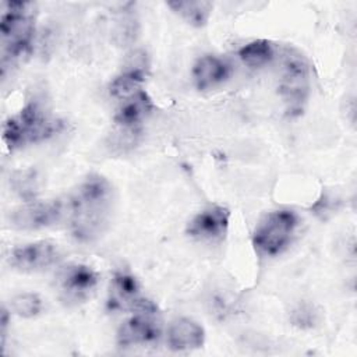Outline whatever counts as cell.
Here are the masks:
<instances>
[{"label":"cell","mask_w":357,"mask_h":357,"mask_svg":"<svg viewBox=\"0 0 357 357\" xmlns=\"http://www.w3.org/2000/svg\"><path fill=\"white\" fill-rule=\"evenodd\" d=\"M13 187L24 198H32L36 192V176L32 170L18 172L11 178Z\"/></svg>","instance_id":"19"},{"label":"cell","mask_w":357,"mask_h":357,"mask_svg":"<svg viewBox=\"0 0 357 357\" xmlns=\"http://www.w3.org/2000/svg\"><path fill=\"white\" fill-rule=\"evenodd\" d=\"M273 45L266 39L252 40L244 45L238 52V56L243 60V63H245L250 67H261L269 63L273 59Z\"/></svg>","instance_id":"17"},{"label":"cell","mask_w":357,"mask_h":357,"mask_svg":"<svg viewBox=\"0 0 357 357\" xmlns=\"http://www.w3.org/2000/svg\"><path fill=\"white\" fill-rule=\"evenodd\" d=\"M7 325H8V312L3 307L1 308V318H0V337H1V351L4 349V342H6V333H7Z\"/></svg>","instance_id":"20"},{"label":"cell","mask_w":357,"mask_h":357,"mask_svg":"<svg viewBox=\"0 0 357 357\" xmlns=\"http://www.w3.org/2000/svg\"><path fill=\"white\" fill-rule=\"evenodd\" d=\"M205 340L204 328L190 318L173 321L167 331V344L174 351H187L199 349Z\"/></svg>","instance_id":"12"},{"label":"cell","mask_w":357,"mask_h":357,"mask_svg":"<svg viewBox=\"0 0 357 357\" xmlns=\"http://www.w3.org/2000/svg\"><path fill=\"white\" fill-rule=\"evenodd\" d=\"M146 77V66L144 60L124 68L110 84V93L117 99H126L141 89V84Z\"/></svg>","instance_id":"15"},{"label":"cell","mask_w":357,"mask_h":357,"mask_svg":"<svg viewBox=\"0 0 357 357\" xmlns=\"http://www.w3.org/2000/svg\"><path fill=\"white\" fill-rule=\"evenodd\" d=\"M113 187L100 174L88 176L67 202V218L73 236L93 241L106 230L113 211Z\"/></svg>","instance_id":"1"},{"label":"cell","mask_w":357,"mask_h":357,"mask_svg":"<svg viewBox=\"0 0 357 357\" xmlns=\"http://www.w3.org/2000/svg\"><path fill=\"white\" fill-rule=\"evenodd\" d=\"M60 258L57 244L42 240L15 247L8 254V264L22 272H39L54 265Z\"/></svg>","instance_id":"8"},{"label":"cell","mask_w":357,"mask_h":357,"mask_svg":"<svg viewBox=\"0 0 357 357\" xmlns=\"http://www.w3.org/2000/svg\"><path fill=\"white\" fill-rule=\"evenodd\" d=\"M155 312L138 311L124 321L117 331V343L121 347L144 346L153 343L160 336V324L153 318Z\"/></svg>","instance_id":"9"},{"label":"cell","mask_w":357,"mask_h":357,"mask_svg":"<svg viewBox=\"0 0 357 357\" xmlns=\"http://www.w3.org/2000/svg\"><path fill=\"white\" fill-rule=\"evenodd\" d=\"M11 308L22 318H33L40 314L43 303L36 293H21L11 300Z\"/></svg>","instance_id":"18"},{"label":"cell","mask_w":357,"mask_h":357,"mask_svg":"<svg viewBox=\"0 0 357 357\" xmlns=\"http://www.w3.org/2000/svg\"><path fill=\"white\" fill-rule=\"evenodd\" d=\"M297 225L298 218L290 209L268 213L255 227L252 237L255 250L268 257L280 254L289 245Z\"/></svg>","instance_id":"4"},{"label":"cell","mask_w":357,"mask_h":357,"mask_svg":"<svg viewBox=\"0 0 357 357\" xmlns=\"http://www.w3.org/2000/svg\"><path fill=\"white\" fill-rule=\"evenodd\" d=\"M54 123L38 102L26 103L18 114L3 124V141L13 151L29 142L40 141L54 131Z\"/></svg>","instance_id":"3"},{"label":"cell","mask_w":357,"mask_h":357,"mask_svg":"<svg viewBox=\"0 0 357 357\" xmlns=\"http://www.w3.org/2000/svg\"><path fill=\"white\" fill-rule=\"evenodd\" d=\"M153 109L152 99L142 89L123 99L121 106L114 114V123L124 128H135Z\"/></svg>","instance_id":"14"},{"label":"cell","mask_w":357,"mask_h":357,"mask_svg":"<svg viewBox=\"0 0 357 357\" xmlns=\"http://www.w3.org/2000/svg\"><path fill=\"white\" fill-rule=\"evenodd\" d=\"M109 307L113 310H135L156 312V305L139 296L137 279L126 272H117L110 284Z\"/></svg>","instance_id":"10"},{"label":"cell","mask_w":357,"mask_h":357,"mask_svg":"<svg viewBox=\"0 0 357 357\" xmlns=\"http://www.w3.org/2000/svg\"><path fill=\"white\" fill-rule=\"evenodd\" d=\"M230 75V66L218 56L205 54L192 67V79L198 89L205 91L225 82Z\"/></svg>","instance_id":"13"},{"label":"cell","mask_w":357,"mask_h":357,"mask_svg":"<svg viewBox=\"0 0 357 357\" xmlns=\"http://www.w3.org/2000/svg\"><path fill=\"white\" fill-rule=\"evenodd\" d=\"M229 209L213 205L197 213L187 226V233L198 240H219L229 227Z\"/></svg>","instance_id":"11"},{"label":"cell","mask_w":357,"mask_h":357,"mask_svg":"<svg viewBox=\"0 0 357 357\" xmlns=\"http://www.w3.org/2000/svg\"><path fill=\"white\" fill-rule=\"evenodd\" d=\"M66 213L61 201H32L17 209L8 216L11 227L18 230H38L53 226Z\"/></svg>","instance_id":"7"},{"label":"cell","mask_w":357,"mask_h":357,"mask_svg":"<svg viewBox=\"0 0 357 357\" xmlns=\"http://www.w3.org/2000/svg\"><path fill=\"white\" fill-rule=\"evenodd\" d=\"M279 91L287 112L291 114L303 112L310 93V67L301 54L291 50L286 54Z\"/></svg>","instance_id":"5"},{"label":"cell","mask_w":357,"mask_h":357,"mask_svg":"<svg viewBox=\"0 0 357 357\" xmlns=\"http://www.w3.org/2000/svg\"><path fill=\"white\" fill-rule=\"evenodd\" d=\"M167 6L192 26H204L213 10V3L205 0H187V1H169Z\"/></svg>","instance_id":"16"},{"label":"cell","mask_w":357,"mask_h":357,"mask_svg":"<svg viewBox=\"0 0 357 357\" xmlns=\"http://www.w3.org/2000/svg\"><path fill=\"white\" fill-rule=\"evenodd\" d=\"M56 283L66 303L78 304L85 301L95 291L99 283V275L88 265L71 264L57 273Z\"/></svg>","instance_id":"6"},{"label":"cell","mask_w":357,"mask_h":357,"mask_svg":"<svg viewBox=\"0 0 357 357\" xmlns=\"http://www.w3.org/2000/svg\"><path fill=\"white\" fill-rule=\"evenodd\" d=\"M33 4L29 1H6L0 17V43L3 66L7 60L24 54L33 39Z\"/></svg>","instance_id":"2"}]
</instances>
